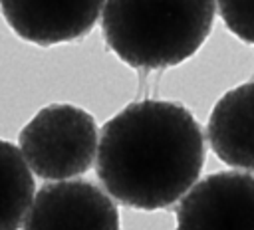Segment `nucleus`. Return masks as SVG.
<instances>
[{
  "label": "nucleus",
  "instance_id": "nucleus-1",
  "mask_svg": "<svg viewBox=\"0 0 254 230\" xmlns=\"http://www.w3.org/2000/svg\"><path fill=\"white\" fill-rule=\"evenodd\" d=\"M95 172L107 196L137 210L179 202L204 167V135L181 103H129L99 131Z\"/></svg>",
  "mask_w": 254,
  "mask_h": 230
},
{
  "label": "nucleus",
  "instance_id": "nucleus-2",
  "mask_svg": "<svg viewBox=\"0 0 254 230\" xmlns=\"http://www.w3.org/2000/svg\"><path fill=\"white\" fill-rule=\"evenodd\" d=\"M216 4L208 0L103 2L107 48L135 69H165L189 59L208 38Z\"/></svg>",
  "mask_w": 254,
  "mask_h": 230
},
{
  "label": "nucleus",
  "instance_id": "nucleus-3",
  "mask_svg": "<svg viewBox=\"0 0 254 230\" xmlns=\"http://www.w3.org/2000/svg\"><path fill=\"white\" fill-rule=\"evenodd\" d=\"M97 139L91 113L71 103H52L40 109L20 131L18 151L30 172L62 182L91 167Z\"/></svg>",
  "mask_w": 254,
  "mask_h": 230
},
{
  "label": "nucleus",
  "instance_id": "nucleus-4",
  "mask_svg": "<svg viewBox=\"0 0 254 230\" xmlns=\"http://www.w3.org/2000/svg\"><path fill=\"white\" fill-rule=\"evenodd\" d=\"M177 230H254V174L212 172L177 204Z\"/></svg>",
  "mask_w": 254,
  "mask_h": 230
},
{
  "label": "nucleus",
  "instance_id": "nucleus-5",
  "mask_svg": "<svg viewBox=\"0 0 254 230\" xmlns=\"http://www.w3.org/2000/svg\"><path fill=\"white\" fill-rule=\"evenodd\" d=\"M22 230H121L115 202L93 182L71 178L44 184Z\"/></svg>",
  "mask_w": 254,
  "mask_h": 230
},
{
  "label": "nucleus",
  "instance_id": "nucleus-6",
  "mask_svg": "<svg viewBox=\"0 0 254 230\" xmlns=\"http://www.w3.org/2000/svg\"><path fill=\"white\" fill-rule=\"evenodd\" d=\"M103 2L93 0H2L0 10L8 26L22 40L52 46L89 34Z\"/></svg>",
  "mask_w": 254,
  "mask_h": 230
},
{
  "label": "nucleus",
  "instance_id": "nucleus-7",
  "mask_svg": "<svg viewBox=\"0 0 254 230\" xmlns=\"http://www.w3.org/2000/svg\"><path fill=\"white\" fill-rule=\"evenodd\" d=\"M206 137L224 165L254 171V81L236 85L214 103Z\"/></svg>",
  "mask_w": 254,
  "mask_h": 230
},
{
  "label": "nucleus",
  "instance_id": "nucleus-8",
  "mask_svg": "<svg viewBox=\"0 0 254 230\" xmlns=\"http://www.w3.org/2000/svg\"><path fill=\"white\" fill-rule=\"evenodd\" d=\"M36 194L34 176L16 145L0 139V230H18Z\"/></svg>",
  "mask_w": 254,
  "mask_h": 230
},
{
  "label": "nucleus",
  "instance_id": "nucleus-9",
  "mask_svg": "<svg viewBox=\"0 0 254 230\" xmlns=\"http://www.w3.org/2000/svg\"><path fill=\"white\" fill-rule=\"evenodd\" d=\"M218 14L226 28L246 44H254V0L216 2Z\"/></svg>",
  "mask_w": 254,
  "mask_h": 230
}]
</instances>
